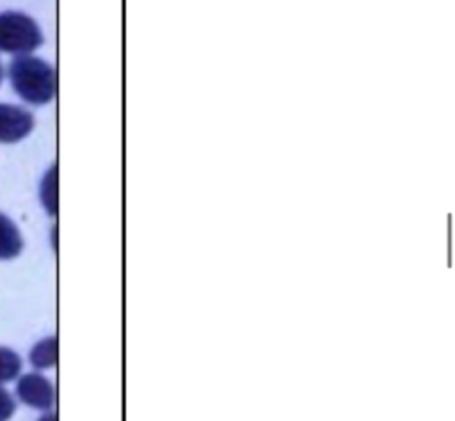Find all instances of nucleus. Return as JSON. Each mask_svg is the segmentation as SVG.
<instances>
[{
	"mask_svg": "<svg viewBox=\"0 0 455 421\" xmlns=\"http://www.w3.org/2000/svg\"><path fill=\"white\" fill-rule=\"evenodd\" d=\"M7 75L16 94L30 105H46L55 98V69L39 57L16 55L7 68Z\"/></svg>",
	"mask_w": 455,
	"mask_h": 421,
	"instance_id": "f257e3e1",
	"label": "nucleus"
},
{
	"mask_svg": "<svg viewBox=\"0 0 455 421\" xmlns=\"http://www.w3.org/2000/svg\"><path fill=\"white\" fill-rule=\"evenodd\" d=\"M43 44V34L36 20L25 12H0V52L30 55Z\"/></svg>",
	"mask_w": 455,
	"mask_h": 421,
	"instance_id": "f03ea898",
	"label": "nucleus"
},
{
	"mask_svg": "<svg viewBox=\"0 0 455 421\" xmlns=\"http://www.w3.org/2000/svg\"><path fill=\"white\" fill-rule=\"evenodd\" d=\"M16 396L28 407L37 410H52L55 391L52 382L39 373H25L16 382Z\"/></svg>",
	"mask_w": 455,
	"mask_h": 421,
	"instance_id": "7ed1b4c3",
	"label": "nucleus"
},
{
	"mask_svg": "<svg viewBox=\"0 0 455 421\" xmlns=\"http://www.w3.org/2000/svg\"><path fill=\"white\" fill-rule=\"evenodd\" d=\"M36 119L32 112L18 105L0 103V142L12 144L20 142L32 133Z\"/></svg>",
	"mask_w": 455,
	"mask_h": 421,
	"instance_id": "20e7f679",
	"label": "nucleus"
},
{
	"mask_svg": "<svg viewBox=\"0 0 455 421\" xmlns=\"http://www.w3.org/2000/svg\"><path fill=\"white\" fill-rule=\"evenodd\" d=\"M23 249V236L18 226L0 213V259H12Z\"/></svg>",
	"mask_w": 455,
	"mask_h": 421,
	"instance_id": "39448f33",
	"label": "nucleus"
},
{
	"mask_svg": "<svg viewBox=\"0 0 455 421\" xmlns=\"http://www.w3.org/2000/svg\"><path fill=\"white\" fill-rule=\"evenodd\" d=\"M30 364L37 369H48L57 364V338H44L30 350Z\"/></svg>",
	"mask_w": 455,
	"mask_h": 421,
	"instance_id": "423d86ee",
	"label": "nucleus"
},
{
	"mask_svg": "<svg viewBox=\"0 0 455 421\" xmlns=\"http://www.w3.org/2000/svg\"><path fill=\"white\" fill-rule=\"evenodd\" d=\"M39 197L46 213L55 217L57 215V165H52L46 171L39 187Z\"/></svg>",
	"mask_w": 455,
	"mask_h": 421,
	"instance_id": "0eeeda50",
	"label": "nucleus"
},
{
	"mask_svg": "<svg viewBox=\"0 0 455 421\" xmlns=\"http://www.w3.org/2000/svg\"><path fill=\"white\" fill-rule=\"evenodd\" d=\"M21 357L7 346H0V384L18 378L21 373Z\"/></svg>",
	"mask_w": 455,
	"mask_h": 421,
	"instance_id": "6e6552de",
	"label": "nucleus"
},
{
	"mask_svg": "<svg viewBox=\"0 0 455 421\" xmlns=\"http://www.w3.org/2000/svg\"><path fill=\"white\" fill-rule=\"evenodd\" d=\"M16 410V401L9 391L0 384V421H7Z\"/></svg>",
	"mask_w": 455,
	"mask_h": 421,
	"instance_id": "1a4fd4ad",
	"label": "nucleus"
},
{
	"mask_svg": "<svg viewBox=\"0 0 455 421\" xmlns=\"http://www.w3.org/2000/svg\"><path fill=\"white\" fill-rule=\"evenodd\" d=\"M37 421H57V416H55V412H50V410H46Z\"/></svg>",
	"mask_w": 455,
	"mask_h": 421,
	"instance_id": "9d476101",
	"label": "nucleus"
},
{
	"mask_svg": "<svg viewBox=\"0 0 455 421\" xmlns=\"http://www.w3.org/2000/svg\"><path fill=\"white\" fill-rule=\"evenodd\" d=\"M2 80H4V68H2V64H0V83H2Z\"/></svg>",
	"mask_w": 455,
	"mask_h": 421,
	"instance_id": "9b49d317",
	"label": "nucleus"
}]
</instances>
